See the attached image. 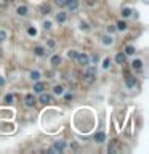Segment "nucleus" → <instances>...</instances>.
<instances>
[{
    "instance_id": "7ed1b4c3",
    "label": "nucleus",
    "mask_w": 149,
    "mask_h": 154,
    "mask_svg": "<svg viewBox=\"0 0 149 154\" xmlns=\"http://www.w3.org/2000/svg\"><path fill=\"white\" fill-rule=\"evenodd\" d=\"M39 100H40V103H42V104H52V103H53V98H52V95H48V93H44V92L40 93V98H39Z\"/></svg>"
},
{
    "instance_id": "dca6fc26",
    "label": "nucleus",
    "mask_w": 149,
    "mask_h": 154,
    "mask_svg": "<svg viewBox=\"0 0 149 154\" xmlns=\"http://www.w3.org/2000/svg\"><path fill=\"white\" fill-rule=\"evenodd\" d=\"M50 10H52V7H50V5H47V3H44V5L40 7L42 15H48V13H50Z\"/></svg>"
},
{
    "instance_id": "f8f14e48",
    "label": "nucleus",
    "mask_w": 149,
    "mask_h": 154,
    "mask_svg": "<svg viewBox=\"0 0 149 154\" xmlns=\"http://www.w3.org/2000/svg\"><path fill=\"white\" fill-rule=\"evenodd\" d=\"M104 140H106V135L103 132H98L95 135V141H98V143H104Z\"/></svg>"
},
{
    "instance_id": "1a4fd4ad",
    "label": "nucleus",
    "mask_w": 149,
    "mask_h": 154,
    "mask_svg": "<svg viewBox=\"0 0 149 154\" xmlns=\"http://www.w3.org/2000/svg\"><path fill=\"white\" fill-rule=\"evenodd\" d=\"M66 19H68V15H66L64 11H60V13L56 15V21L60 23V24H61V23H64Z\"/></svg>"
},
{
    "instance_id": "9b49d317",
    "label": "nucleus",
    "mask_w": 149,
    "mask_h": 154,
    "mask_svg": "<svg viewBox=\"0 0 149 154\" xmlns=\"http://www.w3.org/2000/svg\"><path fill=\"white\" fill-rule=\"evenodd\" d=\"M16 11H18L19 16H26L29 10H27V7H26V5H21V7H18V10H16Z\"/></svg>"
},
{
    "instance_id": "f3484780",
    "label": "nucleus",
    "mask_w": 149,
    "mask_h": 154,
    "mask_svg": "<svg viewBox=\"0 0 149 154\" xmlns=\"http://www.w3.org/2000/svg\"><path fill=\"white\" fill-rule=\"evenodd\" d=\"M112 42H114V39H112L111 35H104V37H103V43H104V45H112Z\"/></svg>"
},
{
    "instance_id": "b1692460",
    "label": "nucleus",
    "mask_w": 149,
    "mask_h": 154,
    "mask_svg": "<svg viewBox=\"0 0 149 154\" xmlns=\"http://www.w3.org/2000/svg\"><path fill=\"white\" fill-rule=\"evenodd\" d=\"M68 56L71 58V60H74V58H77V51H76V50H69Z\"/></svg>"
},
{
    "instance_id": "9d476101",
    "label": "nucleus",
    "mask_w": 149,
    "mask_h": 154,
    "mask_svg": "<svg viewBox=\"0 0 149 154\" xmlns=\"http://www.w3.org/2000/svg\"><path fill=\"white\" fill-rule=\"evenodd\" d=\"M125 58H127L125 53H117L116 55V61L119 63V64H125Z\"/></svg>"
},
{
    "instance_id": "2f4dec72",
    "label": "nucleus",
    "mask_w": 149,
    "mask_h": 154,
    "mask_svg": "<svg viewBox=\"0 0 149 154\" xmlns=\"http://www.w3.org/2000/svg\"><path fill=\"white\" fill-rule=\"evenodd\" d=\"M3 85H5V79L0 77V87H3Z\"/></svg>"
},
{
    "instance_id": "393cba45",
    "label": "nucleus",
    "mask_w": 149,
    "mask_h": 154,
    "mask_svg": "<svg viewBox=\"0 0 149 154\" xmlns=\"http://www.w3.org/2000/svg\"><path fill=\"white\" fill-rule=\"evenodd\" d=\"M5 103H7V104H11V103H13V95H7V96H5Z\"/></svg>"
},
{
    "instance_id": "473e14b6",
    "label": "nucleus",
    "mask_w": 149,
    "mask_h": 154,
    "mask_svg": "<svg viewBox=\"0 0 149 154\" xmlns=\"http://www.w3.org/2000/svg\"><path fill=\"white\" fill-rule=\"evenodd\" d=\"M66 100H68V101L72 100V93H68V95H66Z\"/></svg>"
},
{
    "instance_id": "a878e982",
    "label": "nucleus",
    "mask_w": 149,
    "mask_h": 154,
    "mask_svg": "<svg viewBox=\"0 0 149 154\" xmlns=\"http://www.w3.org/2000/svg\"><path fill=\"white\" fill-rule=\"evenodd\" d=\"M109 66H111V60H109V58H106L104 63H103V68L104 69H109Z\"/></svg>"
},
{
    "instance_id": "6ab92c4d",
    "label": "nucleus",
    "mask_w": 149,
    "mask_h": 154,
    "mask_svg": "<svg viewBox=\"0 0 149 154\" xmlns=\"http://www.w3.org/2000/svg\"><path fill=\"white\" fill-rule=\"evenodd\" d=\"M116 29L125 31V29H127V23H125V21H119V23H117V27H116Z\"/></svg>"
},
{
    "instance_id": "f257e3e1",
    "label": "nucleus",
    "mask_w": 149,
    "mask_h": 154,
    "mask_svg": "<svg viewBox=\"0 0 149 154\" xmlns=\"http://www.w3.org/2000/svg\"><path fill=\"white\" fill-rule=\"evenodd\" d=\"M95 74H96L95 68H88V69H87V72H85V77H84V80L87 82V84H92V82L95 80Z\"/></svg>"
},
{
    "instance_id": "20e7f679",
    "label": "nucleus",
    "mask_w": 149,
    "mask_h": 154,
    "mask_svg": "<svg viewBox=\"0 0 149 154\" xmlns=\"http://www.w3.org/2000/svg\"><path fill=\"white\" fill-rule=\"evenodd\" d=\"M64 148H66V141H64V140H56V141L53 143V149H55V153L63 151Z\"/></svg>"
},
{
    "instance_id": "5701e85b",
    "label": "nucleus",
    "mask_w": 149,
    "mask_h": 154,
    "mask_svg": "<svg viewBox=\"0 0 149 154\" xmlns=\"http://www.w3.org/2000/svg\"><path fill=\"white\" fill-rule=\"evenodd\" d=\"M27 34L35 37V35H37V29H35V27H29V29H27Z\"/></svg>"
},
{
    "instance_id": "ddd939ff",
    "label": "nucleus",
    "mask_w": 149,
    "mask_h": 154,
    "mask_svg": "<svg viewBox=\"0 0 149 154\" xmlns=\"http://www.w3.org/2000/svg\"><path fill=\"white\" fill-rule=\"evenodd\" d=\"M60 63H61V56L60 55H55V56H52V66H60Z\"/></svg>"
},
{
    "instance_id": "f03ea898",
    "label": "nucleus",
    "mask_w": 149,
    "mask_h": 154,
    "mask_svg": "<svg viewBox=\"0 0 149 154\" xmlns=\"http://www.w3.org/2000/svg\"><path fill=\"white\" fill-rule=\"evenodd\" d=\"M76 60L79 61V64H82V66H88L90 64V58H88V55H85V53H77Z\"/></svg>"
},
{
    "instance_id": "c85d7f7f",
    "label": "nucleus",
    "mask_w": 149,
    "mask_h": 154,
    "mask_svg": "<svg viewBox=\"0 0 149 154\" xmlns=\"http://www.w3.org/2000/svg\"><path fill=\"white\" fill-rule=\"evenodd\" d=\"M80 29H82V31H88L90 27H88L87 23H80Z\"/></svg>"
},
{
    "instance_id": "c756f323",
    "label": "nucleus",
    "mask_w": 149,
    "mask_h": 154,
    "mask_svg": "<svg viewBox=\"0 0 149 154\" xmlns=\"http://www.w3.org/2000/svg\"><path fill=\"white\" fill-rule=\"evenodd\" d=\"M44 27H45V29H52V23H50V21H45V23H44Z\"/></svg>"
},
{
    "instance_id": "4468645a",
    "label": "nucleus",
    "mask_w": 149,
    "mask_h": 154,
    "mask_svg": "<svg viewBox=\"0 0 149 154\" xmlns=\"http://www.w3.org/2000/svg\"><path fill=\"white\" fill-rule=\"evenodd\" d=\"M132 66H133V69L141 71V68H143V61H141V60H135V61L132 63Z\"/></svg>"
},
{
    "instance_id": "412c9836",
    "label": "nucleus",
    "mask_w": 149,
    "mask_h": 154,
    "mask_svg": "<svg viewBox=\"0 0 149 154\" xmlns=\"http://www.w3.org/2000/svg\"><path fill=\"white\" fill-rule=\"evenodd\" d=\"M133 53H135V47H132V45L125 47V55H133Z\"/></svg>"
},
{
    "instance_id": "0eeeda50",
    "label": "nucleus",
    "mask_w": 149,
    "mask_h": 154,
    "mask_svg": "<svg viewBox=\"0 0 149 154\" xmlns=\"http://www.w3.org/2000/svg\"><path fill=\"white\" fill-rule=\"evenodd\" d=\"M66 7H68L69 10H77L79 8V2H77V0H68V3H66Z\"/></svg>"
},
{
    "instance_id": "6e6552de",
    "label": "nucleus",
    "mask_w": 149,
    "mask_h": 154,
    "mask_svg": "<svg viewBox=\"0 0 149 154\" xmlns=\"http://www.w3.org/2000/svg\"><path fill=\"white\" fill-rule=\"evenodd\" d=\"M45 90V84H42V82H37V84L34 85V92L35 93H42Z\"/></svg>"
},
{
    "instance_id": "aec40b11",
    "label": "nucleus",
    "mask_w": 149,
    "mask_h": 154,
    "mask_svg": "<svg viewBox=\"0 0 149 154\" xmlns=\"http://www.w3.org/2000/svg\"><path fill=\"white\" fill-rule=\"evenodd\" d=\"M63 92H64V88H63L61 85H56V87L53 88V93H55V95H63Z\"/></svg>"
},
{
    "instance_id": "2eb2a0df",
    "label": "nucleus",
    "mask_w": 149,
    "mask_h": 154,
    "mask_svg": "<svg viewBox=\"0 0 149 154\" xmlns=\"http://www.w3.org/2000/svg\"><path fill=\"white\" fill-rule=\"evenodd\" d=\"M34 53L37 55V56H44V55H45V48H44V47H35Z\"/></svg>"
},
{
    "instance_id": "cd10ccee",
    "label": "nucleus",
    "mask_w": 149,
    "mask_h": 154,
    "mask_svg": "<svg viewBox=\"0 0 149 154\" xmlns=\"http://www.w3.org/2000/svg\"><path fill=\"white\" fill-rule=\"evenodd\" d=\"M7 40V32L5 31H0V42H5Z\"/></svg>"
},
{
    "instance_id": "39448f33",
    "label": "nucleus",
    "mask_w": 149,
    "mask_h": 154,
    "mask_svg": "<svg viewBox=\"0 0 149 154\" xmlns=\"http://www.w3.org/2000/svg\"><path fill=\"white\" fill-rule=\"evenodd\" d=\"M24 103H26V106L27 108H32V106L35 104V96L34 95H26V98H24Z\"/></svg>"
},
{
    "instance_id": "423d86ee",
    "label": "nucleus",
    "mask_w": 149,
    "mask_h": 154,
    "mask_svg": "<svg viewBox=\"0 0 149 154\" xmlns=\"http://www.w3.org/2000/svg\"><path fill=\"white\" fill-rule=\"evenodd\" d=\"M125 84H127L128 88H133V87H136V79L133 76H127V79H125Z\"/></svg>"
},
{
    "instance_id": "4be33fe9",
    "label": "nucleus",
    "mask_w": 149,
    "mask_h": 154,
    "mask_svg": "<svg viewBox=\"0 0 149 154\" xmlns=\"http://www.w3.org/2000/svg\"><path fill=\"white\" fill-rule=\"evenodd\" d=\"M130 15H132V10H130V8H124V10H122V16H124V18H128Z\"/></svg>"
},
{
    "instance_id": "a211bd4d",
    "label": "nucleus",
    "mask_w": 149,
    "mask_h": 154,
    "mask_svg": "<svg viewBox=\"0 0 149 154\" xmlns=\"http://www.w3.org/2000/svg\"><path fill=\"white\" fill-rule=\"evenodd\" d=\"M31 79L37 82L39 79H40V72H39V71H32V72H31Z\"/></svg>"
},
{
    "instance_id": "bb28decb",
    "label": "nucleus",
    "mask_w": 149,
    "mask_h": 154,
    "mask_svg": "<svg viewBox=\"0 0 149 154\" xmlns=\"http://www.w3.org/2000/svg\"><path fill=\"white\" fill-rule=\"evenodd\" d=\"M55 3L60 7H66V3H68V0H55Z\"/></svg>"
},
{
    "instance_id": "7c9ffc66",
    "label": "nucleus",
    "mask_w": 149,
    "mask_h": 154,
    "mask_svg": "<svg viewBox=\"0 0 149 154\" xmlns=\"http://www.w3.org/2000/svg\"><path fill=\"white\" fill-rule=\"evenodd\" d=\"M114 31H116V27H114V26H108V32H109V34H112Z\"/></svg>"
},
{
    "instance_id": "f704fd0d",
    "label": "nucleus",
    "mask_w": 149,
    "mask_h": 154,
    "mask_svg": "<svg viewBox=\"0 0 149 154\" xmlns=\"http://www.w3.org/2000/svg\"><path fill=\"white\" fill-rule=\"evenodd\" d=\"M0 51H2V50H0Z\"/></svg>"
},
{
    "instance_id": "72a5a7b5",
    "label": "nucleus",
    "mask_w": 149,
    "mask_h": 154,
    "mask_svg": "<svg viewBox=\"0 0 149 154\" xmlns=\"http://www.w3.org/2000/svg\"><path fill=\"white\" fill-rule=\"evenodd\" d=\"M48 47H55V42L53 40H48Z\"/></svg>"
}]
</instances>
